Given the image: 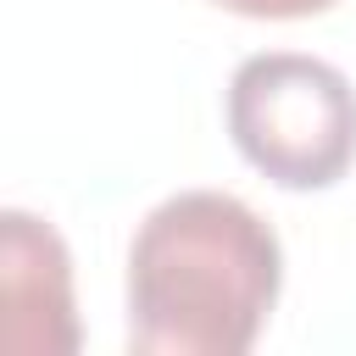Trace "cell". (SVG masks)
<instances>
[{"label":"cell","instance_id":"6da1fadb","mask_svg":"<svg viewBox=\"0 0 356 356\" xmlns=\"http://www.w3.org/2000/svg\"><path fill=\"white\" fill-rule=\"evenodd\" d=\"M278 284V234L239 195L178 189L128 245V345L145 356H245Z\"/></svg>","mask_w":356,"mask_h":356},{"label":"cell","instance_id":"7a4b0ae2","mask_svg":"<svg viewBox=\"0 0 356 356\" xmlns=\"http://www.w3.org/2000/svg\"><path fill=\"white\" fill-rule=\"evenodd\" d=\"M228 134L278 189H328L356 161V89L323 56H245L228 78Z\"/></svg>","mask_w":356,"mask_h":356},{"label":"cell","instance_id":"3957f363","mask_svg":"<svg viewBox=\"0 0 356 356\" xmlns=\"http://www.w3.org/2000/svg\"><path fill=\"white\" fill-rule=\"evenodd\" d=\"M0 300H6V345L11 350H72V261L50 222L28 211L0 217Z\"/></svg>","mask_w":356,"mask_h":356},{"label":"cell","instance_id":"277c9868","mask_svg":"<svg viewBox=\"0 0 356 356\" xmlns=\"http://www.w3.org/2000/svg\"><path fill=\"white\" fill-rule=\"evenodd\" d=\"M222 11H239V17H267V22H295V17H323L334 11L339 0H211Z\"/></svg>","mask_w":356,"mask_h":356}]
</instances>
